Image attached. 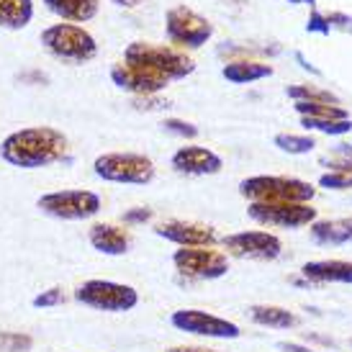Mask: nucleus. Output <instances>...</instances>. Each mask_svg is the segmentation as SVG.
<instances>
[{"label": "nucleus", "instance_id": "obj_25", "mask_svg": "<svg viewBox=\"0 0 352 352\" xmlns=\"http://www.w3.org/2000/svg\"><path fill=\"white\" fill-rule=\"evenodd\" d=\"M288 96L294 100H306V103H332V106H340L337 96H332L329 90L314 88V85H291Z\"/></svg>", "mask_w": 352, "mask_h": 352}, {"label": "nucleus", "instance_id": "obj_33", "mask_svg": "<svg viewBox=\"0 0 352 352\" xmlns=\"http://www.w3.org/2000/svg\"><path fill=\"white\" fill-rule=\"evenodd\" d=\"M149 219H152V211H149V208H131V211L124 214V221H126V224H144Z\"/></svg>", "mask_w": 352, "mask_h": 352}, {"label": "nucleus", "instance_id": "obj_20", "mask_svg": "<svg viewBox=\"0 0 352 352\" xmlns=\"http://www.w3.org/2000/svg\"><path fill=\"white\" fill-rule=\"evenodd\" d=\"M311 239L316 245H347V242H352V216L314 221Z\"/></svg>", "mask_w": 352, "mask_h": 352}, {"label": "nucleus", "instance_id": "obj_7", "mask_svg": "<svg viewBox=\"0 0 352 352\" xmlns=\"http://www.w3.org/2000/svg\"><path fill=\"white\" fill-rule=\"evenodd\" d=\"M41 214L62 221H88L100 211V196L93 190H52L36 201Z\"/></svg>", "mask_w": 352, "mask_h": 352}, {"label": "nucleus", "instance_id": "obj_12", "mask_svg": "<svg viewBox=\"0 0 352 352\" xmlns=\"http://www.w3.org/2000/svg\"><path fill=\"white\" fill-rule=\"evenodd\" d=\"M224 247L236 257L250 260H275L283 252V242L270 232H236L224 236Z\"/></svg>", "mask_w": 352, "mask_h": 352}, {"label": "nucleus", "instance_id": "obj_35", "mask_svg": "<svg viewBox=\"0 0 352 352\" xmlns=\"http://www.w3.org/2000/svg\"><path fill=\"white\" fill-rule=\"evenodd\" d=\"M167 352H216V350H208V347H170Z\"/></svg>", "mask_w": 352, "mask_h": 352}, {"label": "nucleus", "instance_id": "obj_4", "mask_svg": "<svg viewBox=\"0 0 352 352\" xmlns=\"http://www.w3.org/2000/svg\"><path fill=\"white\" fill-rule=\"evenodd\" d=\"M93 173L106 183L147 186L155 180V162L137 152H106L96 157Z\"/></svg>", "mask_w": 352, "mask_h": 352}, {"label": "nucleus", "instance_id": "obj_36", "mask_svg": "<svg viewBox=\"0 0 352 352\" xmlns=\"http://www.w3.org/2000/svg\"><path fill=\"white\" fill-rule=\"evenodd\" d=\"M113 6H118V8H137L142 0H111Z\"/></svg>", "mask_w": 352, "mask_h": 352}, {"label": "nucleus", "instance_id": "obj_24", "mask_svg": "<svg viewBox=\"0 0 352 352\" xmlns=\"http://www.w3.org/2000/svg\"><path fill=\"white\" fill-rule=\"evenodd\" d=\"M301 126L306 131H322V134H329V137H342L352 129L350 118H342V121H334V118H306L301 116Z\"/></svg>", "mask_w": 352, "mask_h": 352}, {"label": "nucleus", "instance_id": "obj_29", "mask_svg": "<svg viewBox=\"0 0 352 352\" xmlns=\"http://www.w3.org/2000/svg\"><path fill=\"white\" fill-rule=\"evenodd\" d=\"M319 186L329 188V190H344L352 188V173H327L319 177Z\"/></svg>", "mask_w": 352, "mask_h": 352}, {"label": "nucleus", "instance_id": "obj_18", "mask_svg": "<svg viewBox=\"0 0 352 352\" xmlns=\"http://www.w3.org/2000/svg\"><path fill=\"white\" fill-rule=\"evenodd\" d=\"M41 3L50 13L67 23H85L96 19L100 8V0H41Z\"/></svg>", "mask_w": 352, "mask_h": 352}, {"label": "nucleus", "instance_id": "obj_23", "mask_svg": "<svg viewBox=\"0 0 352 352\" xmlns=\"http://www.w3.org/2000/svg\"><path fill=\"white\" fill-rule=\"evenodd\" d=\"M294 108L306 118H334V121H342V118H350L347 111L340 106H332V103H306V100H296Z\"/></svg>", "mask_w": 352, "mask_h": 352}, {"label": "nucleus", "instance_id": "obj_22", "mask_svg": "<svg viewBox=\"0 0 352 352\" xmlns=\"http://www.w3.org/2000/svg\"><path fill=\"white\" fill-rule=\"evenodd\" d=\"M250 319L260 327H273V329H294L298 324V316L283 306H250Z\"/></svg>", "mask_w": 352, "mask_h": 352}, {"label": "nucleus", "instance_id": "obj_10", "mask_svg": "<svg viewBox=\"0 0 352 352\" xmlns=\"http://www.w3.org/2000/svg\"><path fill=\"white\" fill-rule=\"evenodd\" d=\"M177 273L188 275L193 280H216L229 273V260L224 252L211 247H180L173 254Z\"/></svg>", "mask_w": 352, "mask_h": 352}, {"label": "nucleus", "instance_id": "obj_13", "mask_svg": "<svg viewBox=\"0 0 352 352\" xmlns=\"http://www.w3.org/2000/svg\"><path fill=\"white\" fill-rule=\"evenodd\" d=\"M111 80H113L116 88H121L124 93H131V96H155L160 90H165L167 82H170V80L160 78V75L149 72V69L137 67V65H126V62L113 65Z\"/></svg>", "mask_w": 352, "mask_h": 352}, {"label": "nucleus", "instance_id": "obj_27", "mask_svg": "<svg viewBox=\"0 0 352 352\" xmlns=\"http://www.w3.org/2000/svg\"><path fill=\"white\" fill-rule=\"evenodd\" d=\"M34 337L23 332H0V352H29Z\"/></svg>", "mask_w": 352, "mask_h": 352}, {"label": "nucleus", "instance_id": "obj_14", "mask_svg": "<svg viewBox=\"0 0 352 352\" xmlns=\"http://www.w3.org/2000/svg\"><path fill=\"white\" fill-rule=\"evenodd\" d=\"M155 232L157 236H162L167 242H175L180 247H214L219 242L214 226L196 224V221H180V219L157 224Z\"/></svg>", "mask_w": 352, "mask_h": 352}, {"label": "nucleus", "instance_id": "obj_15", "mask_svg": "<svg viewBox=\"0 0 352 352\" xmlns=\"http://www.w3.org/2000/svg\"><path fill=\"white\" fill-rule=\"evenodd\" d=\"M221 157L211 152L206 147H196V144H188L180 147L173 155V167L183 175H216L221 170Z\"/></svg>", "mask_w": 352, "mask_h": 352}, {"label": "nucleus", "instance_id": "obj_37", "mask_svg": "<svg viewBox=\"0 0 352 352\" xmlns=\"http://www.w3.org/2000/svg\"><path fill=\"white\" fill-rule=\"evenodd\" d=\"M288 3H294V6H296V3H309V6H311L314 0H288Z\"/></svg>", "mask_w": 352, "mask_h": 352}, {"label": "nucleus", "instance_id": "obj_19", "mask_svg": "<svg viewBox=\"0 0 352 352\" xmlns=\"http://www.w3.org/2000/svg\"><path fill=\"white\" fill-rule=\"evenodd\" d=\"M221 75H224L226 82L247 85V82H257V80L270 78L273 67L263 65V62H254V59H234V62H226L224 67H221Z\"/></svg>", "mask_w": 352, "mask_h": 352}, {"label": "nucleus", "instance_id": "obj_9", "mask_svg": "<svg viewBox=\"0 0 352 352\" xmlns=\"http://www.w3.org/2000/svg\"><path fill=\"white\" fill-rule=\"evenodd\" d=\"M247 214L257 224L280 226V229H301L316 221V208L311 204H288V201H252Z\"/></svg>", "mask_w": 352, "mask_h": 352}, {"label": "nucleus", "instance_id": "obj_1", "mask_svg": "<svg viewBox=\"0 0 352 352\" xmlns=\"http://www.w3.org/2000/svg\"><path fill=\"white\" fill-rule=\"evenodd\" d=\"M67 155V137L54 126H26L0 142V160L21 170H41Z\"/></svg>", "mask_w": 352, "mask_h": 352}, {"label": "nucleus", "instance_id": "obj_3", "mask_svg": "<svg viewBox=\"0 0 352 352\" xmlns=\"http://www.w3.org/2000/svg\"><path fill=\"white\" fill-rule=\"evenodd\" d=\"M41 47L52 57L69 65H82L98 54V44L78 23H52L41 31Z\"/></svg>", "mask_w": 352, "mask_h": 352}, {"label": "nucleus", "instance_id": "obj_5", "mask_svg": "<svg viewBox=\"0 0 352 352\" xmlns=\"http://www.w3.org/2000/svg\"><path fill=\"white\" fill-rule=\"evenodd\" d=\"M239 193L252 201H288V204H309L316 196V188L298 177L254 175L239 183Z\"/></svg>", "mask_w": 352, "mask_h": 352}, {"label": "nucleus", "instance_id": "obj_8", "mask_svg": "<svg viewBox=\"0 0 352 352\" xmlns=\"http://www.w3.org/2000/svg\"><path fill=\"white\" fill-rule=\"evenodd\" d=\"M165 31L170 41L177 44V47L198 50L214 36V23L204 19L201 13H196V10L186 8V6H175V8L167 10Z\"/></svg>", "mask_w": 352, "mask_h": 352}, {"label": "nucleus", "instance_id": "obj_6", "mask_svg": "<svg viewBox=\"0 0 352 352\" xmlns=\"http://www.w3.org/2000/svg\"><path fill=\"white\" fill-rule=\"evenodd\" d=\"M75 301L96 309V311H108V314H124L131 311L139 303L137 288H131L126 283H116V280H85L82 285L75 288Z\"/></svg>", "mask_w": 352, "mask_h": 352}, {"label": "nucleus", "instance_id": "obj_34", "mask_svg": "<svg viewBox=\"0 0 352 352\" xmlns=\"http://www.w3.org/2000/svg\"><path fill=\"white\" fill-rule=\"evenodd\" d=\"M278 350H283V352H314L311 347H303V344H296V342H278Z\"/></svg>", "mask_w": 352, "mask_h": 352}, {"label": "nucleus", "instance_id": "obj_28", "mask_svg": "<svg viewBox=\"0 0 352 352\" xmlns=\"http://www.w3.org/2000/svg\"><path fill=\"white\" fill-rule=\"evenodd\" d=\"M322 162L332 167V173H352V149L347 144H340L334 155L322 157Z\"/></svg>", "mask_w": 352, "mask_h": 352}, {"label": "nucleus", "instance_id": "obj_17", "mask_svg": "<svg viewBox=\"0 0 352 352\" xmlns=\"http://www.w3.org/2000/svg\"><path fill=\"white\" fill-rule=\"evenodd\" d=\"M311 283H352V263L347 260H314L301 267Z\"/></svg>", "mask_w": 352, "mask_h": 352}, {"label": "nucleus", "instance_id": "obj_11", "mask_svg": "<svg viewBox=\"0 0 352 352\" xmlns=\"http://www.w3.org/2000/svg\"><path fill=\"white\" fill-rule=\"evenodd\" d=\"M170 322L180 332L208 337V340H236L242 334V329L234 322H229L224 316H216V314L201 311V309H177V311H173Z\"/></svg>", "mask_w": 352, "mask_h": 352}, {"label": "nucleus", "instance_id": "obj_26", "mask_svg": "<svg viewBox=\"0 0 352 352\" xmlns=\"http://www.w3.org/2000/svg\"><path fill=\"white\" fill-rule=\"evenodd\" d=\"M273 144L278 149L288 152V155H309L316 147L314 137H298V134H278L273 139Z\"/></svg>", "mask_w": 352, "mask_h": 352}, {"label": "nucleus", "instance_id": "obj_21", "mask_svg": "<svg viewBox=\"0 0 352 352\" xmlns=\"http://www.w3.org/2000/svg\"><path fill=\"white\" fill-rule=\"evenodd\" d=\"M34 19V0H0V29L21 31Z\"/></svg>", "mask_w": 352, "mask_h": 352}, {"label": "nucleus", "instance_id": "obj_31", "mask_svg": "<svg viewBox=\"0 0 352 352\" xmlns=\"http://www.w3.org/2000/svg\"><path fill=\"white\" fill-rule=\"evenodd\" d=\"M65 301V296H62V288H50V291H41L36 298H34V306L36 309H52V306H59V303Z\"/></svg>", "mask_w": 352, "mask_h": 352}, {"label": "nucleus", "instance_id": "obj_30", "mask_svg": "<svg viewBox=\"0 0 352 352\" xmlns=\"http://www.w3.org/2000/svg\"><path fill=\"white\" fill-rule=\"evenodd\" d=\"M162 126H165V131L177 134V137H186V139L198 137V129L193 126V124H188V121H180V118H167Z\"/></svg>", "mask_w": 352, "mask_h": 352}, {"label": "nucleus", "instance_id": "obj_2", "mask_svg": "<svg viewBox=\"0 0 352 352\" xmlns=\"http://www.w3.org/2000/svg\"><path fill=\"white\" fill-rule=\"evenodd\" d=\"M124 62L149 69V72H155L165 80H183L196 69V62L188 54L173 50V47H155L147 41L129 44L126 52H124Z\"/></svg>", "mask_w": 352, "mask_h": 352}, {"label": "nucleus", "instance_id": "obj_32", "mask_svg": "<svg viewBox=\"0 0 352 352\" xmlns=\"http://www.w3.org/2000/svg\"><path fill=\"white\" fill-rule=\"evenodd\" d=\"M306 31H309V34H329L332 26H329V21H327L324 13L314 10L311 16H309V21H306Z\"/></svg>", "mask_w": 352, "mask_h": 352}, {"label": "nucleus", "instance_id": "obj_16", "mask_svg": "<svg viewBox=\"0 0 352 352\" xmlns=\"http://www.w3.org/2000/svg\"><path fill=\"white\" fill-rule=\"evenodd\" d=\"M88 242H90V247H93V250H98L100 254H108V257H121V254L129 252L131 236H129V232L126 229H121V226L98 221V224L90 226Z\"/></svg>", "mask_w": 352, "mask_h": 352}]
</instances>
